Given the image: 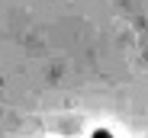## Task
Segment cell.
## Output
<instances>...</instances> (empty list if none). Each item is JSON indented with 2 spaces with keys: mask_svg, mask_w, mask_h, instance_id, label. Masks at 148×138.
<instances>
[{
  "mask_svg": "<svg viewBox=\"0 0 148 138\" xmlns=\"http://www.w3.org/2000/svg\"><path fill=\"white\" fill-rule=\"evenodd\" d=\"M93 138H113V132H106V128H97V132H93Z\"/></svg>",
  "mask_w": 148,
  "mask_h": 138,
  "instance_id": "1",
  "label": "cell"
}]
</instances>
